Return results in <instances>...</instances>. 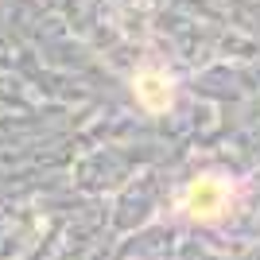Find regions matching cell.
<instances>
[{"instance_id": "cell-1", "label": "cell", "mask_w": 260, "mask_h": 260, "mask_svg": "<svg viewBox=\"0 0 260 260\" xmlns=\"http://www.w3.org/2000/svg\"><path fill=\"white\" fill-rule=\"evenodd\" d=\"M229 198H233L229 179H221V175H198L194 183L183 190V214L194 217V221H217L229 210Z\"/></svg>"}, {"instance_id": "cell-2", "label": "cell", "mask_w": 260, "mask_h": 260, "mask_svg": "<svg viewBox=\"0 0 260 260\" xmlns=\"http://www.w3.org/2000/svg\"><path fill=\"white\" fill-rule=\"evenodd\" d=\"M132 93H136V101L148 113H167L175 105V82H171V74H163L159 66H148V70H140L132 78Z\"/></svg>"}]
</instances>
